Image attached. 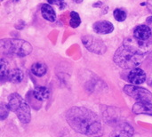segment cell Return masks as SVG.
<instances>
[{"label": "cell", "mask_w": 152, "mask_h": 137, "mask_svg": "<svg viewBox=\"0 0 152 137\" xmlns=\"http://www.w3.org/2000/svg\"><path fill=\"white\" fill-rule=\"evenodd\" d=\"M47 71V67L43 62H35L31 66V72L33 75L37 77H42L44 76Z\"/></svg>", "instance_id": "obj_16"}, {"label": "cell", "mask_w": 152, "mask_h": 137, "mask_svg": "<svg viewBox=\"0 0 152 137\" xmlns=\"http://www.w3.org/2000/svg\"><path fill=\"white\" fill-rule=\"evenodd\" d=\"M41 12H42V16L49 21L53 22L56 19V13L54 10L53 9L52 6H50L47 4H44L41 6Z\"/></svg>", "instance_id": "obj_15"}, {"label": "cell", "mask_w": 152, "mask_h": 137, "mask_svg": "<svg viewBox=\"0 0 152 137\" xmlns=\"http://www.w3.org/2000/svg\"><path fill=\"white\" fill-rule=\"evenodd\" d=\"M1 51L7 54L24 57L31 53L32 45L20 39H3L1 40Z\"/></svg>", "instance_id": "obj_4"}, {"label": "cell", "mask_w": 152, "mask_h": 137, "mask_svg": "<svg viewBox=\"0 0 152 137\" xmlns=\"http://www.w3.org/2000/svg\"><path fill=\"white\" fill-rule=\"evenodd\" d=\"M123 45L126 47L127 49L145 55L147 53H150L152 51V42L150 40L144 41V40H140L138 38L134 37H127L124 40Z\"/></svg>", "instance_id": "obj_5"}, {"label": "cell", "mask_w": 152, "mask_h": 137, "mask_svg": "<svg viewBox=\"0 0 152 137\" xmlns=\"http://www.w3.org/2000/svg\"><path fill=\"white\" fill-rule=\"evenodd\" d=\"M47 2L50 4H55L57 5L61 10L64 9L66 7V3L63 0H47Z\"/></svg>", "instance_id": "obj_21"}, {"label": "cell", "mask_w": 152, "mask_h": 137, "mask_svg": "<svg viewBox=\"0 0 152 137\" xmlns=\"http://www.w3.org/2000/svg\"><path fill=\"white\" fill-rule=\"evenodd\" d=\"M114 18L116 19V21H124L126 19V12L124 10L121 9H116L113 12Z\"/></svg>", "instance_id": "obj_18"}, {"label": "cell", "mask_w": 152, "mask_h": 137, "mask_svg": "<svg viewBox=\"0 0 152 137\" xmlns=\"http://www.w3.org/2000/svg\"><path fill=\"white\" fill-rule=\"evenodd\" d=\"M49 94H50V92H49L48 88L45 86H37L32 92L33 97L37 101H39V102L47 100L49 97Z\"/></svg>", "instance_id": "obj_13"}, {"label": "cell", "mask_w": 152, "mask_h": 137, "mask_svg": "<svg viewBox=\"0 0 152 137\" xmlns=\"http://www.w3.org/2000/svg\"><path fill=\"white\" fill-rule=\"evenodd\" d=\"M134 37L140 40L147 41L151 37V29L148 25H139L134 30Z\"/></svg>", "instance_id": "obj_10"}, {"label": "cell", "mask_w": 152, "mask_h": 137, "mask_svg": "<svg viewBox=\"0 0 152 137\" xmlns=\"http://www.w3.org/2000/svg\"><path fill=\"white\" fill-rule=\"evenodd\" d=\"M8 72L9 70L7 68V62L4 59H1V80L2 81L6 79Z\"/></svg>", "instance_id": "obj_20"}, {"label": "cell", "mask_w": 152, "mask_h": 137, "mask_svg": "<svg viewBox=\"0 0 152 137\" xmlns=\"http://www.w3.org/2000/svg\"><path fill=\"white\" fill-rule=\"evenodd\" d=\"M23 78H24L23 72L20 69L16 68V69H12L9 70L7 77H6V80L12 82V83H20L22 81Z\"/></svg>", "instance_id": "obj_14"}, {"label": "cell", "mask_w": 152, "mask_h": 137, "mask_svg": "<svg viewBox=\"0 0 152 137\" xmlns=\"http://www.w3.org/2000/svg\"><path fill=\"white\" fill-rule=\"evenodd\" d=\"M81 23V19L79 14L77 12H70V26L72 28H77Z\"/></svg>", "instance_id": "obj_17"}, {"label": "cell", "mask_w": 152, "mask_h": 137, "mask_svg": "<svg viewBox=\"0 0 152 137\" xmlns=\"http://www.w3.org/2000/svg\"><path fill=\"white\" fill-rule=\"evenodd\" d=\"M11 111L16 113L18 119L23 124H28L31 119V113L28 104L18 94L14 93L9 95L7 103Z\"/></svg>", "instance_id": "obj_3"}, {"label": "cell", "mask_w": 152, "mask_h": 137, "mask_svg": "<svg viewBox=\"0 0 152 137\" xmlns=\"http://www.w3.org/2000/svg\"><path fill=\"white\" fill-rule=\"evenodd\" d=\"M66 120L77 133L88 137L103 135V127L100 117L85 107H71L66 112Z\"/></svg>", "instance_id": "obj_1"}, {"label": "cell", "mask_w": 152, "mask_h": 137, "mask_svg": "<svg viewBox=\"0 0 152 137\" xmlns=\"http://www.w3.org/2000/svg\"><path fill=\"white\" fill-rule=\"evenodd\" d=\"M143 56L144 55L136 53L122 45L117 50L113 60L115 63L120 68L133 70L142 63Z\"/></svg>", "instance_id": "obj_2"}, {"label": "cell", "mask_w": 152, "mask_h": 137, "mask_svg": "<svg viewBox=\"0 0 152 137\" xmlns=\"http://www.w3.org/2000/svg\"><path fill=\"white\" fill-rule=\"evenodd\" d=\"M75 3H77V4H80V3H82L83 2V0H73Z\"/></svg>", "instance_id": "obj_24"}, {"label": "cell", "mask_w": 152, "mask_h": 137, "mask_svg": "<svg viewBox=\"0 0 152 137\" xmlns=\"http://www.w3.org/2000/svg\"><path fill=\"white\" fill-rule=\"evenodd\" d=\"M147 5H148L149 10H150V11L152 12V0H148V4H147Z\"/></svg>", "instance_id": "obj_23"}, {"label": "cell", "mask_w": 152, "mask_h": 137, "mask_svg": "<svg viewBox=\"0 0 152 137\" xmlns=\"http://www.w3.org/2000/svg\"><path fill=\"white\" fill-rule=\"evenodd\" d=\"M9 111H10L8 105L2 103L1 105H0V118H1V120H4L7 118V116L9 114Z\"/></svg>", "instance_id": "obj_19"}, {"label": "cell", "mask_w": 152, "mask_h": 137, "mask_svg": "<svg viewBox=\"0 0 152 137\" xmlns=\"http://www.w3.org/2000/svg\"><path fill=\"white\" fill-rule=\"evenodd\" d=\"M134 128L128 123H120L112 132L111 137H133Z\"/></svg>", "instance_id": "obj_8"}, {"label": "cell", "mask_w": 152, "mask_h": 137, "mask_svg": "<svg viewBox=\"0 0 152 137\" xmlns=\"http://www.w3.org/2000/svg\"><path fill=\"white\" fill-rule=\"evenodd\" d=\"M124 92L138 102L151 103L152 101V94L143 87H140L134 85H126L124 87Z\"/></svg>", "instance_id": "obj_6"}, {"label": "cell", "mask_w": 152, "mask_h": 137, "mask_svg": "<svg viewBox=\"0 0 152 137\" xmlns=\"http://www.w3.org/2000/svg\"><path fill=\"white\" fill-rule=\"evenodd\" d=\"M134 114H147L152 116V103L149 102H137L133 106Z\"/></svg>", "instance_id": "obj_11"}, {"label": "cell", "mask_w": 152, "mask_h": 137, "mask_svg": "<svg viewBox=\"0 0 152 137\" xmlns=\"http://www.w3.org/2000/svg\"><path fill=\"white\" fill-rule=\"evenodd\" d=\"M94 30L99 34H110L114 30V26L110 21H97L93 26Z\"/></svg>", "instance_id": "obj_12"}, {"label": "cell", "mask_w": 152, "mask_h": 137, "mask_svg": "<svg viewBox=\"0 0 152 137\" xmlns=\"http://www.w3.org/2000/svg\"><path fill=\"white\" fill-rule=\"evenodd\" d=\"M12 1H13V2H18L19 0H12Z\"/></svg>", "instance_id": "obj_25"}, {"label": "cell", "mask_w": 152, "mask_h": 137, "mask_svg": "<svg viewBox=\"0 0 152 137\" xmlns=\"http://www.w3.org/2000/svg\"><path fill=\"white\" fill-rule=\"evenodd\" d=\"M146 23H147V25H148L151 29H152V16H150V17L147 18Z\"/></svg>", "instance_id": "obj_22"}, {"label": "cell", "mask_w": 152, "mask_h": 137, "mask_svg": "<svg viewBox=\"0 0 152 137\" xmlns=\"http://www.w3.org/2000/svg\"><path fill=\"white\" fill-rule=\"evenodd\" d=\"M82 43L88 51L95 54H103L107 50L105 44L94 36L86 35L82 37Z\"/></svg>", "instance_id": "obj_7"}, {"label": "cell", "mask_w": 152, "mask_h": 137, "mask_svg": "<svg viewBox=\"0 0 152 137\" xmlns=\"http://www.w3.org/2000/svg\"><path fill=\"white\" fill-rule=\"evenodd\" d=\"M128 80L130 83L135 86L143 84L146 80V74L142 69L134 68L130 71L128 75Z\"/></svg>", "instance_id": "obj_9"}]
</instances>
